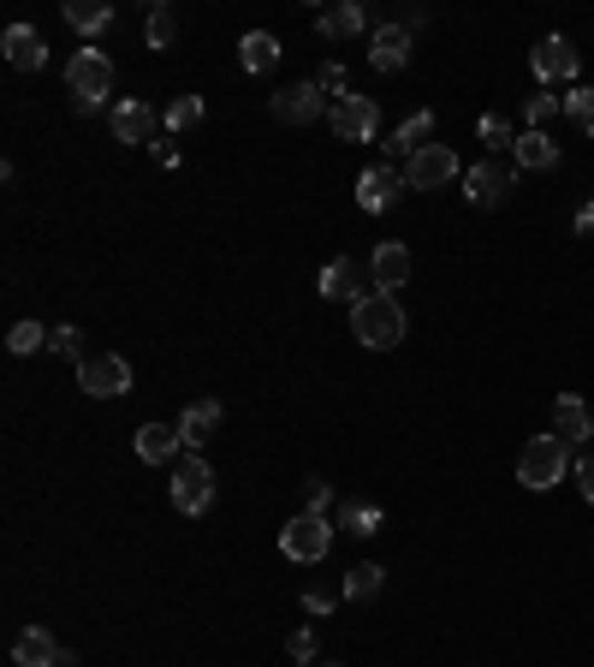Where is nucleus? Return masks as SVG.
<instances>
[{"label":"nucleus","instance_id":"a878e982","mask_svg":"<svg viewBox=\"0 0 594 667\" xmlns=\"http://www.w3.org/2000/svg\"><path fill=\"white\" fill-rule=\"evenodd\" d=\"M66 24H72L78 37H96V30L113 24V7L108 0H66Z\"/></svg>","mask_w":594,"mask_h":667},{"label":"nucleus","instance_id":"a19ab883","mask_svg":"<svg viewBox=\"0 0 594 667\" xmlns=\"http://www.w3.org/2000/svg\"><path fill=\"white\" fill-rule=\"evenodd\" d=\"M321 667H339V661H321Z\"/></svg>","mask_w":594,"mask_h":667},{"label":"nucleus","instance_id":"393cba45","mask_svg":"<svg viewBox=\"0 0 594 667\" xmlns=\"http://www.w3.org/2000/svg\"><path fill=\"white\" fill-rule=\"evenodd\" d=\"M238 60H244V72H274L279 37H274V30H250V37L238 42Z\"/></svg>","mask_w":594,"mask_h":667},{"label":"nucleus","instance_id":"ddd939ff","mask_svg":"<svg viewBox=\"0 0 594 667\" xmlns=\"http://www.w3.org/2000/svg\"><path fill=\"white\" fill-rule=\"evenodd\" d=\"M274 119H279V126H316V119H321V84L316 78L286 84V90L274 96Z\"/></svg>","mask_w":594,"mask_h":667},{"label":"nucleus","instance_id":"2f4dec72","mask_svg":"<svg viewBox=\"0 0 594 667\" xmlns=\"http://www.w3.org/2000/svg\"><path fill=\"white\" fill-rule=\"evenodd\" d=\"M339 524L352 530V537H375V530H380V512H375V507H363V501H352V507L339 512Z\"/></svg>","mask_w":594,"mask_h":667},{"label":"nucleus","instance_id":"58836bf2","mask_svg":"<svg viewBox=\"0 0 594 667\" xmlns=\"http://www.w3.org/2000/svg\"><path fill=\"white\" fill-rule=\"evenodd\" d=\"M304 608H309V614H321V620H327V608H334V602H327L321 590H304Z\"/></svg>","mask_w":594,"mask_h":667},{"label":"nucleus","instance_id":"f257e3e1","mask_svg":"<svg viewBox=\"0 0 594 667\" xmlns=\"http://www.w3.org/2000/svg\"><path fill=\"white\" fill-rule=\"evenodd\" d=\"M405 304H398V293H369L363 304H352V334L363 340L369 352H393L398 340H405Z\"/></svg>","mask_w":594,"mask_h":667},{"label":"nucleus","instance_id":"9d476101","mask_svg":"<svg viewBox=\"0 0 594 667\" xmlns=\"http://www.w3.org/2000/svg\"><path fill=\"white\" fill-rule=\"evenodd\" d=\"M369 268L357 263V256H334V263L321 268V298H334V304H363L369 298Z\"/></svg>","mask_w":594,"mask_h":667},{"label":"nucleus","instance_id":"bb28decb","mask_svg":"<svg viewBox=\"0 0 594 667\" xmlns=\"http://www.w3.org/2000/svg\"><path fill=\"white\" fill-rule=\"evenodd\" d=\"M167 131H197L202 126V96H172V108L161 114Z\"/></svg>","mask_w":594,"mask_h":667},{"label":"nucleus","instance_id":"c9c22d12","mask_svg":"<svg viewBox=\"0 0 594 667\" xmlns=\"http://www.w3.org/2000/svg\"><path fill=\"white\" fill-rule=\"evenodd\" d=\"M286 649H291V661L316 667V631H291V638H286Z\"/></svg>","mask_w":594,"mask_h":667},{"label":"nucleus","instance_id":"6ab92c4d","mask_svg":"<svg viewBox=\"0 0 594 667\" xmlns=\"http://www.w3.org/2000/svg\"><path fill=\"white\" fill-rule=\"evenodd\" d=\"M179 448H185L179 423H143L137 430V459L143 465H167V459H179Z\"/></svg>","mask_w":594,"mask_h":667},{"label":"nucleus","instance_id":"5701e85b","mask_svg":"<svg viewBox=\"0 0 594 667\" xmlns=\"http://www.w3.org/2000/svg\"><path fill=\"white\" fill-rule=\"evenodd\" d=\"M553 430H558V441H565V448H576V441H588V405L576 400V393H558L553 400Z\"/></svg>","mask_w":594,"mask_h":667},{"label":"nucleus","instance_id":"c85d7f7f","mask_svg":"<svg viewBox=\"0 0 594 667\" xmlns=\"http://www.w3.org/2000/svg\"><path fill=\"white\" fill-rule=\"evenodd\" d=\"M380 567H352L345 572V596H352V602H369V596H380Z\"/></svg>","mask_w":594,"mask_h":667},{"label":"nucleus","instance_id":"0eeeda50","mask_svg":"<svg viewBox=\"0 0 594 667\" xmlns=\"http://www.w3.org/2000/svg\"><path fill=\"white\" fill-rule=\"evenodd\" d=\"M327 126H334L339 144H369L380 131V108L369 96H339L334 108H327Z\"/></svg>","mask_w":594,"mask_h":667},{"label":"nucleus","instance_id":"c756f323","mask_svg":"<svg viewBox=\"0 0 594 667\" xmlns=\"http://www.w3.org/2000/svg\"><path fill=\"white\" fill-rule=\"evenodd\" d=\"M48 334H55V328H37V322H12V334H7V352H12V357H30V352H37Z\"/></svg>","mask_w":594,"mask_h":667},{"label":"nucleus","instance_id":"423d86ee","mask_svg":"<svg viewBox=\"0 0 594 667\" xmlns=\"http://www.w3.org/2000/svg\"><path fill=\"white\" fill-rule=\"evenodd\" d=\"M512 192H517V161H476L464 174V197L476 203V209H499Z\"/></svg>","mask_w":594,"mask_h":667},{"label":"nucleus","instance_id":"f3484780","mask_svg":"<svg viewBox=\"0 0 594 667\" xmlns=\"http://www.w3.org/2000/svg\"><path fill=\"white\" fill-rule=\"evenodd\" d=\"M369 281H375V293H398V286L410 281V251L398 245V238L375 245V256H369Z\"/></svg>","mask_w":594,"mask_h":667},{"label":"nucleus","instance_id":"39448f33","mask_svg":"<svg viewBox=\"0 0 594 667\" xmlns=\"http://www.w3.org/2000/svg\"><path fill=\"white\" fill-rule=\"evenodd\" d=\"M208 501H215V465L202 453H185L179 471H172V507L185 519H197V512H208Z\"/></svg>","mask_w":594,"mask_h":667},{"label":"nucleus","instance_id":"412c9836","mask_svg":"<svg viewBox=\"0 0 594 667\" xmlns=\"http://www.w3.org/2000/svg\"><path fill=\"white\" fill-rule=\"evenodd\" d=\"M316 30H321L327 42L363 37V30H369V12H363L357 0H339V7H327V12H316Z\"/></svg>","mask_w":594,"mask_h":667},{"label":"nucleus","instance_id":"72a5a7b5","mask_svg":"<svg viewBox=\"0 0 594 667\" xmlns=\"http://www.w3.org/2000/svg\"><path fill=\"white\" fill-rule=\"evenodd\" d=\"M553 114H558V96H529V101H523V119H529L523 131H547Z\"/></svg>","mask_w":594,"mask_h":667},{"label":"nucleus","instance_id":"e433bc0d","mask_svg":"<svg viewBox=\"0 0 594 667\" xmlns=\"http://www.w3.org/2000/svg\"><path fill=\"white\" fill-rule=\"evenodd\" d=\"M48 346H55L60 357H78V364H83V340H78V328H55V334H48Z\"/></svg>","mask_w":594,"mask_h":667},{"label":"nucleus","instance_id":"b1692460","mask_svg":"<svg viewBox=\"0 0 594 667\" xmlns=\"http://www.w3.org/2000/svg\"><path fill=\"white\" fill-rule=\"evenodd\" d=\"M428 138H434V114H428V108H416V114L405 119V126L393 131V144H387V149H393V156H405V161H410L416 149H428Z\"/></svg>","mask_w":594,"mask_h":667},{"label":"nucleus","instance_id":"2eb2a0df","mask_svg":"<svg viewBox=\"0 0 594 667\" xmlns=\"http://www.w3.org/2000/svg\"><path fill=\"white\" fill-rule=\"evenodd\" d=\"M155 131H161V114L149 108V101H119L113 108V138L119 144H155Z\"/></svg>","mask_w":594,"mask_h":667},{"label":"nucleus","instance_id":"9b49d317","mask_svg":"<svg viewBox=\"0 0 594 667\" xmlns=\"http://www.w3.org/2000/svg\"><path fill=\"white\" fill-rule=\"evenodd\" d=\"M398 192H405V167H393V161H380V167H363V179H357V203L369 215H387Z\"/></svg>","mask_w":594,"mask_h":667},{"label":"nucleus","instance_id":"4468645a","mask_svg":"<svg viewBox=\"0 0 594 667\" xmlns=\"http://www.w3.org/2000/svg\"><path fill=\"white\" fill-rule=\"evenodd\" d=\"M66 661V644L55 638V631H42V626H30L12 638V667H60Z\"/></svg>","mask_w":594,"mask_h":667},{"label":"nucleus","instance_id":"7c9ffc66","mask_svg":"<svg viewBox=\"0 0 594 667\" xmlns=\"http://www.w3.org/2000/svg\"><path fill=\"white\" fill-rule=\"evenodd\" d=\"M476 138L487 144V149H517V131L505 126L499 114H482V126H476Z\"/></svg>","mask_w":594,"mask_h":667},{"label":"nucleus","instance_id":"473e14b6","mask_svg":"<svg viewBox=\"0 0 594 667\" xmlns=\"http://www.w3.org/2000/svg\"><path fill=\"white\" fill-rule=\"evenodd\" d=\"M565 114H571V126L594 131V90H588V84H576V90L565 96Z\"/></svg>","mask_w":594,"mask_h":667},{"label":"nucleus","instance_id":"1a4fd4ad","mask_svg":"<svg viewBox=\"0 0 594 667\" xmlns=\"http://www.w3.org/2000/svg\"><path fill=\"white\" fill-rule=\"evenodd\" d=\"M458 179V156H452L446 144H428V149H416V156L405 161V185L410 192H440V185Z\"/></svg>","mask_w":594,"mask_h":667},{"label":"nucleus","instance_id":"f03ea898","mask_svg":"<svg viewBox=\"0 0 594 667\" xmlns=\"http://www.w3.org/2000/svg\"><path fill=\"white\" fill-rule=\"evenodd\" d=\"M565 471H571V448H565L558 435L523 441V453H517V483H523V489H553Z\"/></svg>","mask_w":594,"mask_h":667},{"label":"nucleus","instance_id":"ea45409f","mask_svg":"<svg viewBox=\"0 0 594 667\" xmlns=\"http://www.w3.org/2000/svg\"><path fill=\"white\" fill-rule=\"evenodd\" d=\"M576 233H594V203H583V209H576Z\"/></svg>","mask_w":594,"mask_h":667},{"label":"nucleus","instance_id":"aec40b11","mask_svg":"<svg viewBox=\"0 0 594 667\" xmlns=\"http://www.w3.org/2000/svg\"><path fill=\"white\" fill-rule=\"evenodd\" d=\"M220 423H226V405H220V400H197V405H190V412L179 418V435H185V448L197 453L202 441H215V430H220Z\"/></svg>","mask_w":594,"mask_h":667},{"label":"nucleus","instance_id":"7ed1b4c3","mask_svg":"<svg viewBox=\"0 0 594 667\" xmlns=\"http://www.w3.org/2000/svg\"><path fill=\"white\" fill-rule=\"evenodd\" d=\"M66 84H72V101H78V114H90L108 101L113 90V60L101 55V48H78L72 66H66Z\"/></svg>","mask_w":594,"mask_h":667},{"label":"nucleus","instance_id":"dca6fc26","mask_svg":"<svg viewBox=\"0 0 594 667\" xmlns=\"http://www.w3.org/2000/svg\"><path fill=\"white\" fill-rule=\"evenodd\" d=\"M0 48H7L12 72H42V60H48V42H42L37 24H12L7 37H0Z\"/></svg>","mask_w":594,"mask_h":667},{"label":"nucleus","instance_id":"f8f14e48","mask_svg":"<svg viewBox=\"0 0 594 667\" xmlns=\"http://www.w3.org/2000/svg\"><path fill=\"white\" fill-rule=\"evenodd\" d=\"M529 66H535L541 84H571L576 72H583V55H576L565 37H541L535 55H529Z\"/></svg>","mask_w":594,"mask_h":667},{"label":"nucleus","instance_id":"cd10ccee","mask_svg":"<svg viewBox=\"0 0 594 667\" xmlns=\"http://www.w3.org/2000/svg\"><path fill=\"white\" fill-rule=\"evenodd\" d=\"M143 37H149V48H172V37H179V12H172V7H149Z\"/></svg>","mask_w":594,"mask_h":667},{"label":"nucleus","instance_id":"4be33fe9","mask_svg":"<svg viewBox=\"0 0 594 667\" xmlns=\"http://www.w3.org/2000/svg\"><path fill=\"white\" fill-rule=\"evenodd\" d=\"M512 161H517V174H547V167H558V144L547 131H517Z\"/></svg>","mask_w":594,"mask_h":667},{"label":"nucleus","instance_id":"6e6552de","mask_svg":"<svg viewBox=\"0 0 594 667\" xmlns=\"http://www.w3.org/2000/svg\"><path fill=\"white\" fill-rule=\"evenodd\" d=\"M78 388L90 393V400H119V393L131 388V364L119 352H96L78 364Z\"/></svg>","mask_w":594,"mask_h":667},{"label":"nucleus","instance_id":"a211bd4d","mask_svg":"<svg viewBox=\"0 0 594 667\" xmlns=\"http://www.w3.org/2000/svg\"><path fill=\"white\" fill-rule=\"evenodd\" d=\"M369 66L375 72H405L410 66V30L405 24H380L369 37Z\"/></svg>","mask_w":594,"mask_h":667},{"label":"nucleus","instance_id":"4c0bfd02","mask_svg":"<svg viewBox=\"0 0 594 667\" xmlns=\"http://www.w3.org/2000/svg\"><path fill=\"white\" fill-rule=\"evenodd\" d=\"M576 483H583V501L594 507V453H583V465H576Z\"/></svg>","mask_w":594,"mask_h":667},{"label":"nucleus","instance_id":"f704fd0d","mask_svg":"<svg viewBox=\"0 0 594 667\" xmlns=\"http://www.w3.org/2000/svg\"><path fill=\"white\" fill-rule=\"evenodd\" d=\"M327 501H334V483H327V477H304V507L327 512Z\"/></svg>","mask_w":594,"mask_h":667},{"label":"nucleus","instance_id":"20e7f679","mask_svg":"<svg viewBox=\"0 0 594 667\" xmlns=\"http://www.w3.org/2000/svg\"><path fill=\"white\" fill-rule=\"evenodd\" d=\"M327 549H334V524H327V512H297V519L279 530V555L297 560V567H309V560H327Z\"/></svg>","mask_w":594,"mask_h":667}]
</instances>
